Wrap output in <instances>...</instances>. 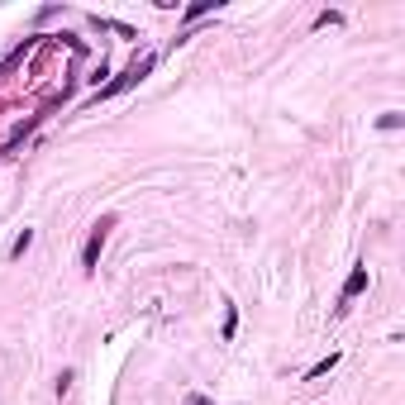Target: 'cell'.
Instances as JSON below:
<instances>
[{
  "label": "cell",
  "mask_w": 405,
  "mask_h": 405,
  "mask_svg": "<svg viewBox=\"0 0 405 405\" xmlns=\"http://www.w3.org/2000/svg\"><path fill=\"white\" fill-rule=\"evenodd\" d=\"M110 224H115V219H100V224H95L91 229V238H86V248H81V267H86V272H91L95 263H100V248H105V234H110Z\"/></svg>",
  "instance_id": "cell-2"
},
{
  "label": "cell",
  "mask_w": 405,
  "mask_h": 405,
  "mask_svg": "<svg viewBox=\"0 0 405 405\" xmlns=\"http://www.w3.org/2000/svg\"><path fill=\"white\" fill-rule=\"evenodd\" d=\"M191 405H210V401H205V396H196V401H191Z\"/></svg>",
  "instance_id": "cell-8"
},
{
  "label": "cell",
  "mask_w": 405,
  "mask_h": 405,
  "mask_svg": "<svg viewBox=\"0 0 405 405\" xmlns=\"http://www.w3.org/2000/svg\"><path fill=\"white\" fill-rule=\"evenodd\" d=\"M29 243H33V229H24V234L10 243V258H24V248H29Z\"/></svg>",
  "instance_id": "cell-4"
},
{
  "label": "cell",
  "mask_w": 405,
  "mask_h": 405,
  "mask_svg": "<svg viewBox=\"0 0 405 405\" xmlns=\"http://www.w3.org/2000/svg\"><path fill=\"white\" fill-rule=\"evenodd\" d=\"M405 125V120H401V115H396V110H391V115H382V120H377V129H401Z\"/></svg>",
  "instance_id": "cell-7"
},
{
  "label": "cell",
  "mask_w": 405,
  "mask_h": 405,
  "mask_svg": "<svg viewBox=\"0 0 405 405\" xmlns=\"http://www.w3.org/2000/svg\"><path fill=\"white\" fill-rule=\"evenodd\" d=\"M358 291H367V267H353V277L343 281V300H353Z\"/></svg>",
  "instance_id": "cell-3"
},
{
  "label": "cell",
  "mask_w": 405,
  "mask_h": 405,
  "mask_svg": "<svg viewBox=\"0 0 405 405\" xmlns=\"http://www.w3.org/2000/svg\"><path fill=\"white\" fill-rule=\"evenodd\" d=\"M334 362H339V353H329V358H325V362H315V367H310V372H305V377H310V382H315V377H325V372H329V367H334Z\"/></svg>",
  "instance_id": "cell-5"
},
{
  "label": "cell",
  "mask_w": 405,
  "mask_h": 405,
  "mask_svg": "<svg viewBox=\"0 0 405 405\" xmlns=\"http://www.w3.org/2000/svg\"><path fill=\"white\" fill-rule=\"evenodd\" d=\"M153 67H157V58H153V53H143L139 63H129V67H125V72H120V77L110 81V86H100V91H95V100H91V105H100V100H110V95H120V91H129V86H139V81H143V77H148V72H153Z\"/></svg>",
  "instance_id": "cell-1"
},
{
  "label": "cell",
  "mask_w": 405,
  "mask_h": 405,
  "mask_svg": "<svg viewBox=\"0 0 405 405\" xmlns=\"http://www.w3.org/2000/svg\"><path fill=\"white\" fill-rule=\"evenodd\" d=\"M210 10H215L210 0H196V5H191V10H186V19H201V15H210Z\"/></svg>",
  "instance_id": "cell-6"
}]
</instances>
